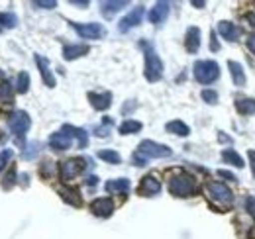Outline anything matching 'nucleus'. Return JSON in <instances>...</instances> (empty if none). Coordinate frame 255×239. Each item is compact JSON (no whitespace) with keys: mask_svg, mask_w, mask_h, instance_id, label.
<instances>
[{"mask_svg":"<svg viewBox=\"0 0 255 239\" xmlns=\"http://www.w3.org/2000/svg\"><path fill=\"white\" fill-rule=\"evenodd\" d=\"M71 4H75V6H89L87 0H71Z\"/></svg>","mask_w":255,"mask_h":239,"instance_id":"nucleus-42","label":"nucleus"},{"mask_svg":"<svg viewBox=\"0 0 255 239\" xmlns=\"http://www.w3.org/2000/svg\"><path fill=\"white\" fill-rule=\"evenodd\" d=\"M248 47H250V51L255 55V33H252V35L248 37Z\"/></svg>","mask_w":255,"mask_h":239,"instance_id":"nucleus-40","label":"nucleus"},{"mask_svg":"<svg viewBox=\"0 0 255 239\" xmlns=\"http://www.w3.org/2000/svg\"><path fill=\"white\" fill-rule=\"evenodd\" d=\"M206 194H208L210 200H214V202H218V204H224V206L234 204V194H232V190H230L226 184H222V182H208V184H206Z\"/></svg>","mask_w":255,"mask_h":239,"instance_id":"nucleus-4","label":"nucleus"},{"mask_svg":"<svg viewBox=\"0 0 255 239\" xmlns=\"http://www.w3.org/2000/svg\"><path fill=\"white\" fill-rule=\"evenodd\" d=\"M85 53H89V45H83V43H79V45H67L63 49V57L67 61L79 59Z\"/></svg>","mask_w":255,"mask_h":239,"instance_id":"nucleus-24","label":"nucleus"},{"mask_svg":"<svg viewBox=\"0 0 255 239\" xmlns=\"http://www.w3.org/2000/svg\"><path fill=\"white\" fill-rule=\"evenodd\" d=\"M33 6H35V8H43V10H51V8L57 6V2H55V0H35Z\"/></svg>","mask_w":255,"mask_h":239,"instance_id":"nucleus-34","label":"nucleus"},{"mask_svg":"<svg viewBox=\"0 0 255 239\" xmlns=\"http://www.w3.org/2000/svg\"><path fill=\"white\" fill-rule=\"evenodd\" d=\"M141 47L145 49V79L149 83H157L163 77V61L159 59V55L155 53V49L149 43H141Z\"/></svg>","mask_w":255,"mask_h":239,"instance_id":"nucleus-2","label":"nucleus"},{"mask_svg":"<svg viewBox=\"0 0 255 239\" xmlns=\"http://www.w3.org/2000/svg\"><path fill=\"white\" fill-rule=\"evenodd\" d=\"M28 89H30V75H28L26 71H22V73L18 75V92L26 94Z\"/></svg>","mask_w":255,"mask_h":239,"instance_id":"nucleus-32","label":"nucleus"},{"mask_svg":"<svg viewBox=\"0 0 255 239\" xmlns=\"http://www.w3.org/2000/svg\"><path fill=\"white\" fill-rule=\"evenodd\" d=\"M143 14H145V10H143V6H137V8H133L129 14H128L126 18H122L120 20V24H118V30L122 31V33H126L129 31L131 28H135L141 20H143Z\"/></svg>","mask_w":255,"mask_h":239,"instance_id":"nucleus-9","label":"nucleus"},{"mask_svg":"<svg viewBox=\"0 0 255 239\" xmlns=\"http://www.w3.org/2000/svg\"><path fill=\"white\" fill-rule=\"evenodd\" d=\"M161 190V182L155 177H143L141 179V184H139V194L143 196H153V194H159Z\"/></svg>","mask_w":255,"mask_h":239,"instance_id":"nucleus-14","label":"nucleus"},{"mask_svg":"<svg viewBox=\"0 0 255 239\" xmlns=\"http://www.w3.org/2000/svg\"><path fill=\"white\" fill-rule=\"evenodd\" d=\"M96 180H98L96 177H89V179H87V184H89V186H95Z\"/></svg>","mask_w":255,"mask_h":239,"instance_id":"nucleus-44","label":"nucleus"},{"mask_svg":"<svg viewBox=\"0 0 255 239\" xmlns=\"http://www.w3.org/2000/svg\"><path fill=\"white\" fill-rule=\"evenodd\" d=\"M165 129H167L169 133H173V135H181V137H187V135L191 133V127H189L185 121H181V120H173V121H169V123L165 125Z\"/></svg>","mask_w":255,"mask_h":239,"instance_id":"nucleus-22","label":"nucleus"},{"mask_svg":"<svg viewBox=\"0 0 255 239\" xmlns=\"http://www.w3.org/2000/svg\"><path fill=\"white\" fill-rule=\"evenodd\" d=\"M248 155H250V161H252V173H254V177H255V151H248Z\"/></svg>","mask_w":255,"mask_h":239,"instance_id":"nucleus-41","label":"nucleus"},{"mask_svg":"<svg viewBox=\"0 0 255 239\" xmlns=\"http://www.w3.org/2000/svg\"><path fill=\"white\" fill-rule=\"evenodd\" d=\"M248 22H250V26H254V28H255V12L248 14Z\"/></svg>","mask_w":255,"mask_h":239,"instance_id":"nucleus-43","label":"nucleus"},{"mask_svg":"<svg viewBox=\"0 0 255 239\" xmlns=\"http://www.w3.org/2000/svg\"><path fill=\"white\" fill-rule=\"evenodd\" d=\"M139 129H141V123H139V121H135V120H126V121H122V123H120V127H118V131H120L122 135L137 133Z\"/></svg>","mask_w":255,"mask_h":239,"instance_id":"nucleus-26","label":"nucleus"},{"mask_svg":"<svg viewBox=\"0 0 255 239\" xmlns=\"http://www.w3.org/2000/svg\"><path fill=\"white\" fill-rule=\"evenodd\" d=\"M202 98H204V102H208V104H216V102H218V94H216L214 90H202Z\"/></svg>","mask_w":255,"mask_h":239,"instance_id":"nucleus-35","label":"nucleus"},{"mask_svg":"<svg viewBox=\"0 0 255 239\" xmlns=\"http://www.w3.org/2000/svg\"><path fill=\"white\" fill-rule=\"evenodd\" d=\"M57 190H59V194L63 196V200L67 202V204H71V206H81V204H83L81 194H79L77 188H65V186H59Z\"/></svg>","mask_w":255,"mask_h":239,"instance_id":"nucleus-21","label":"nucleus"},{"mask_svg":"<svg viewBox=\"0 0 255 239\" xmlns=\"http://www.w3.org/2000/svg\"><path fill=\"white\" fill-rule=\"evenodd\" d=\"M236 108L240 114L248 116V114H255V100L254 98H238Z\"/></svg>","mask_w":255,"mask_h":239,"instance_id":"nucleus-25","label":"nucleus"},{"mask_svg":"<svg viewBox=\"0 0 255 239\" xmlns=\"http://www.w3.org/2000/svg\"><path fill=\"white\" fill-rule=\"evenodd\" d=\"M218 175H220V177H224V179L232 180V182H234V180H238V177H236V175H232L230 171H218Z\"/></svg>","mask_w":255,"mask_h":239,"instance_id":"nucleus-39","label":"nucleus"},{"mask_svg":"<svg viewBox=\"0 0 255 239\" xmlns=\"http://www.w3.org/2000/svg\"><path fill=\"white\" fill-rule=\"evenodd\" d=\"M246 210L252 214L255 218V196H250V198H246Z\"/></svg>","mask_w":255,"mask_h":239,"instance_id":"nucleus-37","label":"nucleus"},{"mask_svg":"<svg viewBox=\"0 0 255 239\" xmlns=\"http://www.w3.org/2000/svg\"><path fill=\"white\" fill-rule=\"evenodd\" d=\"M91 212L98 218H108L114 212V202L110 198H96L95 202L91 204Z\"/></svg>","mask_w":255,"mask_h":239,"instance_id":"nucleus-10","label":"nucleus"},{"mask_svg":"<svg viewBox=\"0 0 255 239\" xmlns=\"http://www.w3.org/2000/svg\"><path fill=\"white\" fill-rule=\"evenodd\" d=\"M185 45H187V51L189 53H196L198 47H200V30L198 28H189L187 30V37H185Z\"/></svg>","mask_w":255,"mask_h":239,"instance_id":"nucleus-18","label":"nucleus"},{"mask_svg":"<svg viewBox=\"0 0 255 239\" xmlns=\"http://www.w3.org/2000/svg\"><path fill=\"white\" fill-rule=\"evenodd\" d=\"M222 159L226 161V163H230V165L238 167V169H242V167H244V159H242V157H240L234 149H224Z\"/></svg>","mask_w":255,"mask_h":239,"instance_id":"nucleus-27","label":"nucleus"},{"mask_svg":"<svg viewBox=\"0 0 255 239\" xmlns=\"http://www.w3.org/2000/svg\"><path fill=\"white\" fill-rule=\"evenodd\" d=\"M220 77V67L214 61H196L194 63V79L200 85H210Z\"/></svg>","mask_w":255,"mask_h":239,"instance_id":"nucleus-3","label":"nucleus"},{"mask_svg":"<svg viewBox=\"0 0 255 239\" xmlns=\"http://www.w3.org/2000/svg\"><path fill=\"white\" fill-rule=\"evenodd\" d=\"M169 16V2H157L151 10H149V22L151 24H155V26H159L165 22V18Z\"/></svg>","mask_w":255,"mask_h":239,"instance_id":"nucleus-12","label":"nucleus"},{"mask_svg":"<svg viewBox=\"0 0 255 239\" xmlns=\"http://www.w3.org/2000/svg\"><path fill=\"white\" fill-rule=\"evenodd\" d=\"M71 143H73V137H71L69 133H65L63 129L57 131V133H51V137H49V145H51V149H55V151L69 149Z\"/></svg>","mask_w":255,"mask_h":239,"instance_id":"nucleus-11","label":"nucleus"},{"mask_svg":"<svg viewBox=\"0 0 255 239\" xmlns=\"http://www.w3.org/2000/svg\"><path fill=\"white\" fill-rule=\"evenodd\" d=\"M71 28L77 31L83 39H100L106 30L100 26V24H96V22H91V24H79V22H71Z\"/></svg>","mask_w":255,"mask_h":239,"instance_id":"nucleus-8","label":"nucleus"},{"mask_svg":"<svg viewBox=\"0 0 255 239\" xmlns=\"http://www.w3.org/2000/svg\"><path fill=\"white\" fill-rule=\"evenodd\" d=\"M85 163H89L87 159H83V157H77V159H67L61 163V169H59V173H61V179L65 182H69V180H73L87 165Z\"/></svg>","mask_w":255,"mask_h":239,"instance_id":"nucleus-7","label":"nucleus"},{"mask_svg":"<svg viewBox=\"0 0 255 239\" xmlns=\"http://www.w3.org/2000/svg\"><path fill=\"white\" fill-rule=\"evenodd\" d=\"M12 100V87H10V83L8 81H0V104H4V102H10Z\"/></svg>","mask_w":255,"mask_h":239,"instance_id":"nucleus-30","label":"nucleus"},{"mask_svg":"<svg viewBox=\"0 0 255 239\" xmlns=\"http://www.w3.org/2000/svg\"><path fill=\"white\" fill-rule=\"evenodd\" d=\"M39 143L37 141H32V143H28L26 145V149L22 151V159H26V161H32L33 157H37V153H39Z\"/></svg>","mask_w":255,"mask_h":239,"instance_id":"nucleus-31","label":"nucleus"},{"mask_svg":"<svg viewBox=\"0 0 255 239\" xmlns=\"http://www.w3.org/2000/svg\"><path fill=\"white\" fill-rule=\"evenodd\" d=\"M133 163H135L137 167H143V165L147 163V159H145V157H141V155L135 151V153H133Z\"/></svg>","mask_w":255,"mask_h":239,"instance_id":"nucleus-38","label":"nucleus"},{"mask_svg":"<svg viewBox=\"0 0 255 239\" xmlns=\"http://www.w3.org/2000/svg\"><path fill=\"white\" fill-rule=\"evenodd\" d=\"M63 131L65 133H69L71 137H77V139H79V147H81V149L87 147V143H89V135H87L85 129L75 127V125H63Z\"/></svg>","mask_w":255,"mask_h":239,"instance_id":"nucleus-23","label":"nucleus"},{"mask_svg":"<svg viewBox=\"0 0 255 239\" xmlns=\"http://www.w3.org/2000/svg\"><path fill=\"white\" fill-rule=\"evenodd\" d=\"M104 190L106 192H110V194H126L128 190H129V180L128 179H114V180H108L106 184H104Z\"/></svg>","mask_w":255,"mask_h":239,"instance_id":"nucleus-19","label":"nucleus"},{"mask_svg":"<svg viewBox=\"0 0 255 239\" xmlns=\"http://www.w3.org/2000/svg\"><path fill=\"white\" fill-rule=\"evenodd\" d=\"M220 141H230V137H226V135H222V131H220Z\"/></svg>","mask_w":255,"mask_h":239,"instance_id":"nucleus-47","label":"nucleus"},{"mask_svg":"<svg viewBox=\"0 0 255 239\" xmlns=\"http://www.w3.org/2000/svg\"><path fill=\"white\" fill-rule=\"evenodd\" d=\"M228 67H230V75H232L234 85H236V87H244V85H246V73H244V67H242L240 63H236V61H230Z\"/></svg>","mask_w":255,"mask_h":239,"instance_id":"nucleus-20","label":"nucleus"},{"mask_svg":"<svg viewBox=\"0 0 255 239\" xmlns=\"http://www.w3.org/2000/svg\"><path fill=\"white\" fill-rule=\"evenodd\" d=\"M0 24H2L4 28L12 30V28L18 26V16H16L14 12H0Z\"/></svg>","mask_w":255,"mask_h":239,"instance_id":"nucleus-28","label":"nucleus"},{"mask_svg":"<svg viewBox=\"0 0 255 239\" xmlns=\"http://www.w3.org/2000/svg\"><path fill=\"white\" fill-rule=\"evenodd\" d=\"M126 6H128L126 0H108V2H102L100 4V12H102L104 18H112L116 12H120Z\"/></svg>","mask_w":255,"mask_h":239,"instance_id":"nucleus-17","label":"nucleus"},{"mask_svg":"<svg viewBox=\"0 0 255 239\" xmlns=\"http://www.w3.org/2000/svg\"><path fill=\"white\" fill-rule=\"evenodd\" d=\"M196 180L194 177L187 175V173H179L175 175L173 179L169 180V192L177 198H187V196H192L196 192Z\"/></svg>","mask_w":255,"mask_h":239,"instance_id":"nucleus-1","label":"nucleus"},{"mask_svg":"<svg viewBox=\"0 0 255 239\" xmlns=\"http://www.w3.org/2000/svg\"><path fill=\"white\" fill-rule=\"evenodd\" d=\"M30 116H28V112H22V110H16L10 120H8V127H10V131L18 137V141L24 137V133L30 129Z\"/></svg>","mask_w":255,"mask_h":239,"instance_id":"nucleus-6","label":"nucleus"},{"mask_svg":"<svg viewBox=\"0 0 255 239\" xmlns=\"http://www.w3.org/2000/svg\"><path fill=\"white\" fill-rule=\"evenodd\" d=\"M192 6H198V8H202V6H204V2H198V0H192Z\"/></svg>","mask_w":255,"mask_h":239,"instance_id":"nucleus-46","label":"nucleus"},{"mask_svg":"<svg viewBox=\"0 0 255 239\" xmlns=\"http://www.w3.org/2000/svg\"><path fill=\"white\" fill-rule=\"evenodd\" d=\"M218 33L222 35L224 39H228V41H238V37H240L242 31H240V28H238L236 24L222 20V22L218 24Z\"/></svg>","mask_w":255,"mask_h":239,"instance_id":"nucleus-16","label":"nucleus"},{"mask_svg":"<svg viewBox=\"0 0 255 239\" xmlns=\"http://www.w3.org/2000/svg\"><path fill=\"white\" fill-rule=\"evenodd\" d=\"M133 108H135V104H133V102H131V104H128L126 108H124V114H128V112H129V110H133Z\"/></svg>","mask_w":255,"mask_h":239,"instance_id":"nucleus-45","label":"nucleus"},{"mask_svg":"<svg viewBox=\"0 0 255 239\" xmlns=\"http://www.w3.org/2000/svg\"><path fill=\"white\" fill-rule=\"evenodd\" d=\"M14 184H16V167H10V169H8V175L2 179V188L10 190Z\"/></svg>","mask_w":255,"mask_h":239,"instance_id":"nucleus-33","label":"nucleus"},{"mask_svg":"<svg viewBox=\"0 0 255 239\" xmlns=\"http://www.w3.org/2000/svg\"><path fill=\"white\" fill-rule=\"evenodd\" d=\"M35 63H37V67H39V73H41V79H43L45 87L53 89V87H55V77H53L51 71H49V61L45 59L43 55H35Z\"/></svg>","mask_w":255,"mask_h":239,"instance_id":"nucleus-13","label":"nucleus"},{"mask_svg":"<svg viewBox=\"0 0 255 239\" xmlns=\"http://www.w3.org/2000/svg\"><path fill=\"white\" fill-rule=\"evenodd\" d=\"M98 157H100L102 161H106V163H112V165H118V163L122 161V157H120L116 151H112V149L98 151Z\"/></svg>","mask_w":255,"mask_h":239,"instance_id":"nucleus-29","label":"nucleus"},{"mask_svg":"<svg viewBox=\"0 0 255 239\" xmlns=\"http://www.w3.org/2000/svg\"><path fill=\"white\" fill-rule=\"evenodd\" d=\"M10 157H12V151H10V149H8V151H2V153H0V171H2L4 167H6V163L10 161Z\"/></svg>","mask_w":255,"mask_h":239,"instance_id":"nucleus-36","label":"nucleus"},{"mask_svg":"<svg viewBox=\"0 0 255 239\" xmlns=\"http://www.w3.org/2000/svg\"><path fill=\"white\" fill-rule=\"evenodd\" d=\"M89 100H91V104H93L95 110H106L112 104V94L110 92H102V94L89 92Z\"/></svg>","mask_w":255,"mask_h":239,"instance_id":"nucleus-15","label":"nucleus"},{"mask_svg":"<svg viewBox=\"0 0 255 239\" xmlns=\"http://www.w3.org/2000/svg\"><path fill=\"white\" fill-rule=\"evenodd\" d=\"M137 153L145 159H163V157H171V149L167 145H161V143H155L151 139H145L139 143L137 147Z\"/></svg>","mask_w":255,"mask_h":239,"instance_id":"nucleus-5","label":"nucleus"}]
</instances>
